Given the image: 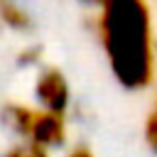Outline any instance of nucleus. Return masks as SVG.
Wrapping results in <instances>:
<instances>
[{"instance_id":"obj_1","label":"nucleus","mask_w":157,"mask_h":157,"mask_svg":"<svg viewBox=\"0 0 157 157\" xmlns=\"http://www.w3.org/2000/svg\"><path fill=\"white\" fill-rule=\"evenodd\" d=\"M101 42L113 76L128 91L152 83V17L145 0H108L98 17Z\"/></svg>"},{"instance_id":"obj_8","label":"nucleus","mask_w":157,"mask_h":157,"mask_svg":"<svg viewBox=\"0 0 157 157\" xmlns=\"http://www.w3.org/2000/svg\"><path fill=\"white\" fill-rule=\"evenodd\" d=\"M69 157H93L91 155V150L88 147H76V150H71V155Z\"/></svg>"},{"instance_id":"obj_3","label":"nucleus","mask_w":157,"mask_h":157,"mask_svg":"<svg viewBox=\"0 0 157 157\" xmlns=\"http://www.w3.org/2000/svg\"><path fill=\"white\" fill-rule=\"evenodd\" d=\"M64 120L56 113L49 110H34V120H32V130H29V140L32 145L39 147H59L64 145Z\"/></svg>"},{"instance_id":"obj_4","label":"nucleus","mask_w":157,"mask_h":157,"mask_svg":"<svg viewBox=\"0 0 157 157\" xmlns=\"http://www.w3.org/2000/svg\"><path fill=\"white\" fill-rule=\"evenodd\" d=\"M5 118L7 123L25 137H29V130H32V120H34V110L27 108V105H7L5 108Z\"/></svg>"},{"instance_id":"obj_5","label":"nucleus","mask_w":157,"mask_h":157,"mask_svg":"<svg viewBox=\"0 0 157 157\" xmlns=\"http://www.w3.org/2000/svg\"><path fill=\"white\" fill-rule=\"evenodd\" d=\"M0 17L12 29H27L29 27V15L20 5H15L12 0H0Z\"/></svg>"},{"instance_id":"obj_7","label":"nucleus","mask_w":157,"mask_h":157,"mask_svg":"<svg viewBox=\"0 0 157 157\" xmlns=\"http://www.w3.org/2000/svg\"><path fill=\"white\" fill-rule=\"evenodd\" d=\"M5 157H49V155H47V150L39 147V145H25V147L10 150Z\"/></svg>"},{"instance_id":"obj_2","label":"nucleus","mask_w":157,"mask_h":157,"mask_svg":"<svg viewBox=\"0 0 157 157\" xmlns=\"http://www.w3.org/2000/svg\"><path fill=\"white\" fill-rule=\"evenodd\" d=\"M37 98L42 103L44 110L64 115L66 105H69V83L61 76V71L56 69H44L37 78Z\"/></svg>"},{"instance_id":"obj_6","label":"nucleus","mask_w":157,"mask_h":157,"mask_svg":"<svg viewBox=\"0 0 157 157\" xmlns=\"http://www.w3.org/2000/svg\"><path fill=\"white\" fill-rule=\"evenodd\" d=\"M145 137H147L150 147L157 152V103H155L152 113L147 115V123H145Z\"/></svg>"},{"instance_id":"obj_9","label":"nucleus","mask_w":157,"mask_h":157,"mask_svg":"<svg viewBox=\"0 0 157 157\" xmlns=\"http://www.w3.org/2000/svg\"><path fill=\"white\" fill-rule=\"evenodd\" d=\"M86 2H93V5H101V7H103V5L108 2V0H86Z\"/></svg>"}]
</instances>
